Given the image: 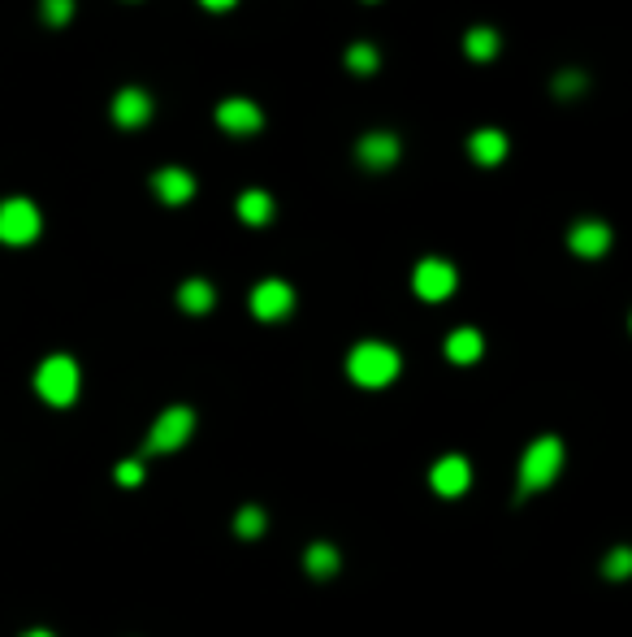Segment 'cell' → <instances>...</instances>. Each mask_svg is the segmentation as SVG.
Returning <instances> with one entry per match:
<instances>
[{"mask_svg":"<svg viewBox=\"0 0 632 637\" xmlns=\"http://www.w3.org/2000/svg\"><path fill=\"white\" fill-rule=\"evenodd\" d=\"M559 468H563V442L559 438H537L524 447L520 455V481H516V494L520 499H529V494L537 490H546L550 481L559 477Z\"/></svg>","mask_w":632,"mask_h":637,"instance_id":"cell-1","label":"cell"},{"mask_svg":"<svg viewBox=\"0 0 632 637\" xmlns=\"http://www.w3.org/2000/svg\"><path fill=\"white\" fill-rule=\"evenodd\" d=\"M347 373L355 386H368V390L390 386L394 377H399V351L386 343H360V347H351V356H347Z\"/></svg>","mask_w":632,"mask_h":637,"instance_id":"cell-2","label":"cell"},{"mask_svg":"<svg viewBox=\"0 0 632 637\" xmlns=\"http://www.w3.org/2000/svg\"><path fill=\"white\" fill-rule=\"evenodd\" d=\"M35 390H39L44 403H52V408L74 403L78 399V364L70 356H48L35 369Z\"/></svg>","mask_w":632,"mask_h":637,"instance_id":"cell-3","label":"cell"},{"mask_svg":"<svg viewBox=\"0 0 632 637\" xmlns=\"http://www.w3.org/2000/svg\"><path fill=\"white\" fill-rule=\"evenodd\" d=\"M191 429H195V412H191V408H165L161 416H156L152 434H148V451H152V455L178 451L182 442L191 438Z\"/></svg>","mask_w":632,"mask_h":637,"instance_id":"cell-4","label":"cell"},{"mask_svg":"<svg viewBox=\"0 0 632 637\" xmlns=\"http://www.w3.org/2000/svg\"><path fill=\"white\" fill-rule=\"evenodd\" d=\"M39 234V208L31 200H5L0 204V243H13V247H22V243H31Z\"/></svg>","mask_w":632,"mask_h":637,"instance_id":"cell-5","label":"cell"},{"mask_svg":"<svg viewBox=\"0 0 632 637\" xmlns=\"http://www.w3.org/2000/svg\"><path fill=\"white\" fill-rule=\"evenodd\" d=\"M412 286H416V295L420 299H429V304H438V299H446L455 291V269L446 265V260L438 256H429V260H420L416 273H412Z\"/></svg>","mask_w":632,"mask_h":637,"instance_id":"cell-6","label":"cell"},{"mask_svg":"<svg viewBox=\"0 0 632 637\" xmlns=\"http://www.w3.org/2000/svg\"><path fill=\"white\" fill-rule=\"evenodd\" d=\"M429 481L442 499H459V494H468V486H472V468H468L464 455H442V460L433 464Z\"/></svg>","mask_w":632,"mask_h":637,"instance_id":"cell-7","label":"cell"},{"mask_svg":"<svg viewBox=\"0 0 632 637\" xmlns=\"http://www.w3.org/2000/svg\"><path fill=\"white\" fill-rule=\"evenodd\" d=\"M295 308V291L286 282H278V278H269V282H260L256 291H252V312L260 321H278V317H286V312Z\"/></svg>","mask_w":632,"mask_h":637,"instance_id":"cell-8","label":"cell"},{"mask_svg":"<svg viewBox=\"0 0 632 637\" xmlns=\"http://www.w3.org/2000/svg\"><path fill=\"white\" fill-rule=\"evenodd\" d=\"M217 122L226 126L230 135H256V130L265 126V113H260L252 100L230 96V100H221V104H217Z\"/></svg>","mask_w":632,"mask_h":637,"instance_id":"cell-9","label":"cell"},{"mask_svg":"<svg viewBox=\"0 0 632 637\" xmlns=\"http://www.w3.org/2000/svg\"><path fill=\"white\" fill-rule=\"evenodd\" d=\"M148 117H152V96H148V91L126 87V91H117V96H113V122L117 126L135 130V126L148 122Z\"/></svg>","mask_w":632,"mask_h":637,"instance_id":"cell-10","label":"cell"},{"mask_svg":"<svg viewBox=\"0 0 632 637\" xmlns=\"http://www.w3.org/2000/svg\"><path fill=\"white\" fill-rule=\"evenodd\" d=\"M152 187H156V195H161L165 204H187L195 195V178L182 165H165V169H156Z\"/></svg>","mask_w":632,"mask_h":637,"instance_id":"cell-11","label":"cell"},{"mask_svg":"<svg viewBox=\"0 0 632 637\" xmlns=\"http://www.w3.org/2000/svg\"><path fill=\"white\" fill-rule=\"evenodd\" d=\"M360 161L368 169H390L394 161H399V139H394L390 130H368V135L360 139Z\"/></svg>","mask_w":632,"mask_h":637,"instance_id":"cell-12","label":"cell"},{"mask_svg":"<svg viewBox=\"0 0 632 637\" xmlns=\"http://www.w3.org/2000/svg\"><path fill=\"white\" fill-rule=\"evenodd\" d=\"M572 252L576 256H602L611 247V230L602 226V221H576L572 234H568Z\"/></svg>","mask_w":632,"mask_h":637,"instance_id":"cell-13","label":"cell"},{"mask_svg":"<svg viewBox=\"0 0 632 637\" xmlns=\"http://www.w3.org/2000/svg\"><path fill=\"white\" fill-rule=\"evenodd\" d=\"M468 152H472V161H477V165H503L507 135H503V130H494V126H485V130H477V135H472Z\"/></svg>","mask_w":632,"mask_h":637,"instance_id":"cell-14","label":"cell"},{"mask_svg":"<svg viewBox=\"0 0 632 637\" xmlns=\"http://www.w3.org/2000/svg\"><path fill=\"white\" fill-rule=\"evenodd\" d=\"M481 334L477 330H455L451 338H446V360H455V364H472L481 356Z\"/></svg>","mask_w":632,"mask_h":637,"instance_id":"cell-15","label":"cell"},{"mask_svg":"<svg viewBox=\"0 0 632 637\" xmlns=\"http://www.w3.org/2000/svg\"><path fill=\"white\" fill-rule=\"evenodd\" d=\"M239 217L247 221V226H265V221L273 217V200L265 191H243L239 195Z\"/></svg>","mask_w":632,"mask_h":637,"instance_id":"cell-16","label":"cell"},{"mask_svg":"<svg viewBox=\"0 0 632 637\" xmlns=\"http://www.w3.org/2000/svg\"><path fill=\"white\" fill-rule=\"evenodd\" d=\"M213 286H208L204 278H191V282H182L178 286V304L182 308H187V312H208V308H213Z\"/></svg>","mask_w":632,"mask_h":637,"instance_id":"cell-17","label":"cell"},{"mask_svg":"<svg viewBox=\"0 0 632 637\" xmlns=\"http://www.w3.org/2000/svg\"><path fill=\"white\" fill-rule=\"evenodd\" d=\"M304 568H308V577H334V572H338V551L329 542H316V546H308Z\"/></svg>","mask_w":632,"mask_h":637,"instance_id":"cell-18","label":"cell"},{"mask_svg":"<svg viewBox=\"0 0 632 637\" xmlns=\"http://www.w3.org/2000/svg\"><path fill=\"white\" fill-rule=\"evenodd\" d=\"M464 48H468V57H472V61H494V52H498L494 26H472L468 39H464Z\"/></svg>","mask_w":632,"mask_h":637,"instance_id":"cell-19","label":"cell"},{"mask_svg":"<svg viewBox=\"0 0 632 637\" xmlns=\"http://www.w3.org/2000/svg\"><path fill=\"white\" fill-rule=\"evenodd\" d=\"M234 533H239V538H260V533H265V512H260V507H243V512L234 516Z\"/></svg>","mask_w":632,"mask_h":637,"instance_id":"cell-20","label":"cell"},{"mask_svg":"<svg viewBox=\"0 0 632 637\" xmlns=\"http://www.w3.org/2000/svg\"><path fill=\"white\" fill-rule=\"evenodd\" d=\"M347 65L355 74H373L377 70V48L373 44H351L347 48Z\"/></svg>","mask_w":632,"mask_h":637,"instance_id":"cell-21","label":"cell"},{"mask_svg":"<svg viewBox=\"0 0 632 637\" xmlns=\"http://www.w3.org/2000/svg\"><path fill=\"white\" fill-rule=\"evenodd\" d=\"M602 572H607L611 581H624L628 572H632V551H628V546H620V551H611V555H607V564H602Z\"/></svg>","mask_w":632,"mask_h":637,"instance_id":"cell-22","label":"cell"},{"mask_svg":"<svg viewBox=\"0 0 632 637\" xmlns=\"http://www.w3.org/2000/svg\"><path fill=\"white\" fill-rule=\"evenodd\" d=\"M39 13H44L48 26H65V22H70V13H74V0H44Z\"/></svg>","mask_w":632,"mask_h":637,"instance_id":"cell-23","label":"cell"},{"mask_svg":"<svg viewBox=\"0 0 632 637\" xmlns=\"http://www.w3.org/2000/svg\"><path fill=\"white\" fill-rule=\"evenodd\" d=\"M117 481H122V486H139V481H143V464L139 460L117 464Z\"/></svg>","mask_w":632,"mask_h":637,"instance_id":"cell-24","label":"cell"},{"mask_svg":"<svg viewBox=\"0 0 632 637\" xmlns=\"http://www.w3.org/2000/svg\"><path fill=\"white\" fill-rule=\"evenodd\" d=\"M581 87H585L581 74H559V78H555V91H559V96H576Z\"/></svg>","mask_w":632,"mask_h":637,"instance_id":"cell-25","label":"cell"},{"mask_svg":"<svg viewBox=\"0 0 632 637\" xmlns=\"http://www.w3.org/2000/svg\"><path fill=\"white\" fill-rule=\"evenodd\" d=\"M200 5H204V9H230L234 0H200Z\"/></svg>","mask_w":632,"mask_h":637,"instance_id":"cell-26","label":"cell"},{"mask_svg":"<svg viewBox=\"0 0 632 637\" xmlns=\"http://www.w3.org/2000/svg\"><path fill=\"white\" fill-rule=\"evenodd\" d=\"M22 637H57V633H48V629H26Z\"/></svg>","mask_w":632,"mask_h":637,"instance_id":"cell-27","label":"cell"}]
</instances>
